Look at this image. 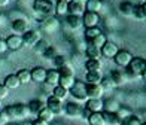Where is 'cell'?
<instances>
[{
	"instance_id": "1",
	"label": "cell",
	"mask_w": 146,
	"mask_h": 125,
	"mask_svg": "<svg viewBox=\"0 0 146 125\" xmlns=\"http://www.w3.org/2000/svg\"><path fill=\"white\" fill-rule=\"evenodd\" d=\"M6 110V113L9 115L11 118V121L14 119V121H24L25 118L29 116V107L27 106H24V104H15V106H8L5 109Z\"/></svg>"
},
{
	"instance_id": "2",
	"label": "cell",
	"mask_w": 146,
	"mask_h": 125,
	"mask_svg": "<svg viewBox=\"0 0 146 125\" xmlns=\"http://www.w3.org/2000/svg\"><path fill=\"white\" fill-rule=\"evenodd\" d=\"M128 71L134 76H145L146 73V63H145V58L140 57H136V58H131L130 64L127 65Z\"/></svg>"
},
{
	"instance_id": "3",
	"label": "cell",
	"mask_w": 146,
	"mask_h": 125,
	"mask_svg": "<svg viewBox=\"0 0 146 125\" xmlns=\"http://www.w3.org/2000/svg\"><path fill=\"white\" fill-rule=\"evenodd\" d=\"M33 9L37 14H43L45 17H51V14L54 12V3H52V0H35Z\"/></svg>"
},
{
	"instance_id": "4",
	"label": "cell",
	"mask_w": 146,
	"mask_h": 125,
	"mask_svg": "<svg viewBox=\"0 0 146 125\" xmlns=\"http://www.w3.org/2000/svg\"><path fill=\"white\" fill-rule=\"evenodd\" d=\"M85 93H87V98L90 100H97L102 98L104 91L100 87V83H85Z\"/></svg>"
},
{
	"instance_id": "5",
	"label": "cell",
	"mask_w": 146,
	"mask_h": 125,
	"mask_svg": "<svg viewBox=\"0 0 146 125\" xmlns=\"http://www.w3.org/2000/svg\"><path fill=\"white\" fill-rule=\"evenodd\" d=\"M72 95L76 98L78 101H87L88 98H87V93H85V83L81 82V81H78L72 85V88L69 89Z\"/></svg>"
},
{
	"instance_id": "6",
	"label": "cell",
	"mask_w": 146,
	"mask_h": 125,
	"mask_svg": "<svg viewBox=\"0 0 146 125\" xmlns=\"http://www.w3.org/2000/svg\"><path fill=\"white\" fill-rule=\"evenodd\" d=\"M46 109H49L51 112H52V115H61L63 113V103L58 100V98H55V97H48V100H46V106H45Z\"/></svg>"
},
{
	"instance_id": "7",
	"label": "cell",
	"mask_w": 146,
	"mask_h": 125,
	"mask_svg": "<svg viewBox=\"0 0 146 125\" xmlns=\"http://www.w3.org/2000/svg\"><path fill=\"white\" fill-rule=\"evenodd\" d=\"M67 12L70 15L81 17V15L85 14V3L78 2V0H72L70 3H67Z\"/></svg>"
},
{
	"instance_id": "8",
	"label": "cell",
	"mask_w": 146,
	"mask_h": 125,
	"mask_svg": "<svg viewBox=\"0 0 146 125\" xmlns=\"http://www.w3.org/2000/svg\"><path fill=\"white\" fill-rule=\"evenodd\" d=\"M21 39H23V43L29 45V46H35V45L39 43V40H40V34H39V31H36V30H27L21 36Z\"/></svg>"
},
{
	"instance_id": "9",
	"label": "cell",
	"mask_w": 146,
	"mask_h": 125,
	"mask_svg": "<svg viewBox=\"0 0 146 125\" xmlns=\"http://www.w3.org/2000/svg\"><path fill=\"white\" fill-rule=\"evenodd\" d=\"M131 58H133V55L128 51H118L116 55L113 57V60L119 67H127V65L130 64V61H131Z\"/></svg>"
},
{
	"instance_id": "10",
	"label": "cell",
	"mask_w": 146,
	"mask_h": 125,
	"mask_svg": "<svg viewBox=\"0 0 146 125\" xmlns=\"http://www.w3.org/2000/svg\"><path fill=\"white\" fill-rule=\"evenodd\" d=\"M98 24V14H96V12H85V14L82 15V25H85L87 28L90 27H97Z\"/></svg>"
},
{
	"instance_id": "11",
	"label": "cell",
	"mask_w": 146,
	"mask_h": 125,
	"mask_svg": "<svg viewBox=\"0 0 146 125\" xmlns=\"http://www.w3.org/2000/svg\"><path fill=\"white\" fill-rule=\"evenodd\" d=\"M103 100L97 98V100H87L85 103V110L90 113H97V112H103Z\"/></svg>"
},
{
	"instance_id": "12",
	"label": "cell",
	"mask_w": 146,
	"mask_h": 125,
	"mask_svg": "<svg viewBox=\"0 0 146 125\" xmlns=\"http://www.w3.org/2000/svg\"><path fill=\"white\" fill-rule=\"evenodd\" d=\"M118 51H119V49H118V46H116L113 42H106L103 46H102V49H100V52H102L106 58H113V57L116 55Z\"/></svg>"
},
{
	"instance_id": "13",
	"label": "cell",
	"mask_w": 146,
	"mask_h": 125,
	"mask_svg": "<svg viewBox=\"0 0 146 125\" xmlns=\"http://www.w3.org/2000/svg\"><path fill=\"white\" fill-rule=\"evenodd\" d=\"M12 30H14V33L17 36H19V34H24L25 31L29 30V24H27V21L25 19H15L14 22H12Z\"/></svg>"
},
{
	"instance_id": "14",
	"label": "cell",
	"mask_w": 146,
	"mask_h": 125,
	"mask_svg": "<svg viewBox=\"0 0 146 125\" xmlns=\"http://www.w3.org/2000/svg\"><path fill=\"white\" fill-rule=\"evenodd\" d=\"M5 42H6V48H8V49L17 51V49H19L23 46V39H21V36H17V34L9 36Z\"/></svg>"
},
{
	"instance_id": "15",
	"label": "cell",
	"mask_w": 146,
	"mask_h": 125,
	"mask_svg": "<svg viewBox=\"0 0 146 125\" xmlns=\"http://www.w3.org/2000/svg\"><path fill=\"white\" fill-rule=\"evenodd\" d=\"M30 77L31 81L35 82H45V77H46V70L43 67H35L33 70H30Z\"/></svg>"
},
{
	"instance_id": "16",
	"label": "cell",
	"mask_w": 146,
	"mask_h": 125,
	"mask_svg": "<svg viewBox=\"0 0 146 125\" xmlns=\"http://www.w3.org/2000/svg\"><path fill=\"white\" fill-rule=\"evenodd\" d=\"M75 75H60V79H58V85L63 87L66 89H70L72 85L75 83Z\"/></svg>"
},
{
	"instance_id": "17",
	"label": "cell",
	"mask_w": 146,
	"mask_h": 125,
	"mask_svg": "<svg viewBox=\"0 0 146 125\" xmlns=\"http://www.w3.org/2000/svg\"><path fill=\"white\" fill-rule=\"evenodd\" d=\"M63 110H66V113H67L69 116H72V118H76V116L81 115V107H79V104L73 103V101L66 104V107H63Z\"/></svg>"
},
{
	"instance_id": "18",
	"label": "cell",
	"mask_w": 146,
	"mask_h": 125,
	"mask_svg": "<svg viewBox=\"0 0 146 125\" xmlns=\"http://www.w3.org/2000/svg\"><path fill=\"white\" fill-rule=\"evenodd\" d=\"M103 113V118H104V122L106 125H119L121 124V119L118 118L116 113H113V112H102Z\"/></svg>"
},
{
	"instance_id": "19",
	"label": "cell",
	"mask_w": 146,
	"mask_h": 125,
	"mask_svg": "<svg viewBox=\"0 0 146 125\" xmlns=\"http://www.w3.org/2000/svg\"><path fill=\"white\" fill-rule=\"evenodd\" d=\"M58 79H60V73L58 70H46V77L45 82L46 85H58Z\"/></svg>"
},
{
	"instance_id": "20",
	"label": "cell",
	"mask_w": 146,
	"mask_h": 125,
	"mask_svg": "<svg viewBox=\"0 0 146 125\" xmlns=\"http://www.w3.org/2000/svg\"><path fill=\"white\" fill-rule=\"evenodd\" d=\"M88 124L90 125H106L103 113H102V112H97V113H90L88 115Z\"/></svg>"
},
{
	"instance_id": "21",
	"label": "cell",
	"mask_w": 146,
	"mask_h": 125,
	"mask_svg": "<svg viewBox=\"0 0 146 125\" xmlns=\"http://www.w3.org/2000/svg\"><path fill=\"white\" fill-rule=\"evenodd\" d=\"M85 55H87L88 60H100L102 52H100V49H98V48L92 46V45H88L87 49H85Z\"/></svg>"
},
{
	"instance_id": "22",
	"label": "cell",
	"mask_w": 146,
	"mask_h": 125,
	"mask_svg": "<svg viewBox=\"0 0 146 125\" xmlns=\"http://www.w3.org/2000/svg\"><path fill=\"white\" fill-rule=\"evenodd\" d=\"M3 85H5V87L8 88V89H15V88H18L19 85H21V82L18 81L17 75H9V76H6Z\"/></svg>"
},
{
	"instance_id": "23",
	"label": "cell",
	"mask_w": 146,
	"mask_h": 125,
	"mask_svg": "<svg viewBox=\"0 0 146 125\" xmlns=\"http://www.w3.org/2000/svg\"><path fill=\"white\" fill-rule=\"evenodd\" d=\"M37 119H40V121H45V122H51L52 119H54V115H52V112L49 109H46L45 106L37 112Z\"/></svg>"
},
{
	"instance_id": "24",
	"label": "cell",
	"mask_w": 146,
	"mask_h": 125,
	"mask_svg": "<svg viewBox=\"0 0 146 125\" xmlns=\"http://www.w3.org/2000/svg\"><path fill=\"white\" fill-rule=\"evenodd\" d=\"M103 64L100 60H87L85 61V69L87 71H100Z\"/></svg>"
},
{
	"instance_id": "25",
	"label": "cell",
	"mask_w": 146,
	"mask_h": 125,
	"mask_svg": "<svg viewBox=\"0 0 146 125\" xmlns=\"http://www.w3.org/2000/svg\"><path fill=\"white\" fill-rule=\"evenodd\" d=\"M102 73L100 71H88L87 75H85V81L87 83H100L102 81Z\"/></svg>"
},
{
	"instance_id": "26",
	"label": "cell",
	"mask_w": 146,
	"mask_h": 125,
	"mask_svg": "<svg viewBox=\"0 0 146 125\" xmlns=\"http://www.w3.org/2000/svg\"><path fill=\"white\" fill-rule=\"evenodd\" d=\"M67 94H69V89H66V88H63V87H60V85H57V87L54 88V91H52V97L58 98L60 101H63L64 98L67 97Z\"/></svg>"
},
{
	"instance_id": "27",
	"label": "cell",
	"mask_w": 146,
	"mask_h": 125,
	"mask_svg": "<svg viewBox=\"0 0 146 125\" xmlns=\"http://www.w3.org/2000/svg\"><path fill=\"white\" fill-rule=\"evenodd\" d=\"M67 24L70 25V28L76 30L82 27V18L81 17H75V15H69L67 17Z\"/></svg>"
},
{
	"instance_id": "28",
	"label": "cell",
	"mask_w": 146,
	"mask_h": 125,
	"mask_svg": "<svg viewBox=\"0 0 146 125\" xmlns=\"http://www.w3.org/2000/svg\"><path fill=\"white\" fill-rule=\"evenodd\" d=\"M102 8V2L100 0H87V5H85V9H87L88 12H97L100 11Z\"/></svg>"
},
{
	"instance_id": "29",
	"label": "cell",
	"mask_w": 146,
	"mask_h": 125,
	"mask_svg": "<svg viewBox=\"0 0 146 125\" xmlns=\"http://www.w3.org/2000/svg\"><path fill=\"white\" fill-rule=\"evenodd\" d=\"M17 77H18V81L21 82V83H29V82L31 81V77H30V70H27V69L18 70V71H17Z\"/></svg>"
},
{
	"instance_id": "30",
	"label": "cell",
	"mask_w": 146,
	"mask_h": 125,
	"mask_svg": "<svg viewBox=\"0 0 146 125\" xmlns=\"http://www.w3.org/2000/svg\"><path fill=\"white\" fill-rule=\"evenodd\" d=\"M106 42H108V40H106V36L102 33V34L96 36L94 39H91V40H90V45H92V46H96V48H98V49H102V46H103Z\"/></svg>"
},
{
	"instance_id": "31",
	"label": "cell",
	"mask_w": 146,
	"mask_h": 125,
	"mask_svg": "<svg viewBox=\"0 0 146 125\" xmlns=\"http://www.w3.org/2000/svg\"><path fill=\"white\" fill-rule=\"evenodd\" d=\"M133 15H134L137 19H145L146 18V6H145V3L134 6V12H133Z\"/></svg>"
},
{
	"instance_id": "32",
	"label": "cell",
	"mask_w": 146,
	"mask_h": 125,
	"mask_svg": "<svg viewBox=\"0 0 146 125\" xmlns=\"http://www.w3.org/2000/svg\"><path fill=\"white\" fill-rule=\"evenodd\" d=\"M119 9H121V12L124 15L130 17V15H133V12H134V5L131 2H122L121 6H119Z\"/></svg>"
},
{
	"instance_id": "33",
	"label": "cell",
	"mask_w": 146,
	"mask_h": 125,
	"mask_svg": "<svg viewBox=\"0 0 146 125\" xmlns=\"http://www.w3.org/2000/svg\"><path fill=\"white\" fill-rule=\"evenodd\" d=\"M27 107H29L30 113H36V115H37V112L43 107V103H42L40 100H33V101H30V104H29Z\"/></svg>"
},
{
	"instance_id": "34",
	"label": "cell",
	"mask_w": 146,
	"mask_h": 125,
	"mask_svg": "<svg viewBox=\"0 0 146 125\" xmlns=\"http://www.w3.org/2000/svg\"><path fill=\"white\" fill-rule=\"evenodd\" d=\"M102 34V30L98 27H90V28H85V37L88 39V40H91V39H94L96 36Z\"/></svg>"
},
{
	"instance_id": "35",
	"label": "cell",
	"mask_w": 146,
	"mask_h": 125,
	"mask_svg": "<svg viewBox=\"0 0 146 125\" xmlns=\"http://www.w3.org/2000/svg\"><path fill=\"white\" fill-rule=\"evenodd\" d=\"M119 125H143V124H142V121L139 119L137 116H133V115H130L128 118H125V119H122Z\"/></svg>"
},
{
	"instance_id": "36",
	"label": "cell",
	"mask_w": 146,
	"mask_h": 125,
	"mask_svg": "<svg viewBox=\"0 0 146 125\" xmlns=\"http://www.w3.org/2000/svg\"><path fill=\"white\" fill-rule=\"evenodd\" d=\"M112 81H113L115 85H122L125 82V76L121 73V71H112Z\"/></svg>"
},
{
	"instance_id": "37",
	"label": "cell",
	"mask_w": 146,
	"mask_h": 125,
	"mask_svg": "<svg viewBox=\"0 0 146 125\" xmlns=\"http://www.w3.org/2000/svg\"><path fill=\"white\" fill-rule=\"evenodd\" d=\"M100 87L103 88V91H110V89H113L116 85L113 83V81H112V79H102L100 81Z\"/></svg>"
},
{
	"instance_id": "38",
	"label": "cell",
	"mask_w": 146,
	"mask_h": 125,
	"mask_svg": "<svg viewBox=\"0 0 146 125\" xmlns=\"http://www.w3.org/2000/svg\"><path fill=\"white\" fill-rule=\"evenodd\" d=\"M52 61H54V64H55V67H57V69L63 67V65H66V64L69 63L67 60H66V57H64V55H60V54H58L57 57L52 58Z\"/></svg>"
},
{
	"instance_id": "39",
	"label": "cell",
	"mask_w": 146,
	"mask_h": 125,
	"mask_svg": "<svg viewBox=\"0 0 146 125\" xmlns=\"http://www.w3.org/2000/svg\"><path fill=\"white\" fill-rule=\"evenodd\" d=\"M58 54H57V49L55 48H52V46H48L45 49V52H43V57L45 58H48V60H52L54 57H57Z\"/></svg>"
},
{
	"instance_id": "40",
	"label": "cell",
	"mask_w": 146,
	"mask_h": 125,
	"mask_svg": "<svg viewBox=\"0 0 146 125\" xmlns=\"http://www.w3.org/2000/svg\"><path fill=\"white\" fill-rule=\"evenodd\" d=\"M8 124H11L9 115L6 113L5 109H0V125H8Z\"/></svg>"
},
{
	"instance_id": "41",
	"label": "cell",
	"mask_w": 146,
	"mask_h": 125,
	"mask_svg": "<svg viewBox=\"0 0 146 125\" xmlns=\"http://www.w3.org/2000/svg\"><path fill=\"white\" fill-rule=\"evenodd\" d=\"M55 12H57V15H66V12H67V3L58 2L55 6Z\"/></svg>"
},
{
	"instance_id": "42",
	"label": "cell",
	"mask_w": 146,
	"mask_h": 125,
	"mask_svg": "<svg viewBox=\"0 0 146 125\" xmlns=\"http://www.w3.org/2000/svg\"><path fill=\"white\" fill-rule=\"evenodd\" d=\"M58 70V73L60 75H73V69H72V65L67 63L66 65H63V67H60V69H57Z\"/></svg>"
},
{
	"instance_id": "43",
	"label": "cell",
	"mask_w": 146,
	"mask_h": 125,
	"mask_svg": "<svg viewBox=\"0 0 146 125\" xmlns=\"http://www.w3.org/2000/svg\"><path fill=\"white\" fill-rule=\"evenodd\" d=\"M9 95V89L5 87V85H0V100H5Z\"/></svg>"
},
{
	"instance_id": "44",
	"label": "cell",
	"mask_w": 146,
	"mask_h": 125,
	"mask_svg": "<svg viewBox=\"0 0 146 125\" xmlns=\"http://www.w3.org/2000/svg\"><path fill=\"white\" fill-rule=\"evenodd\" d=\"M30 125H49V124L45 122V121H40V119H36V121L30 122Z\"/></svg>"
},
{
	"instance_id": "45",
	"label": "cell",
	"mask_w": 146,
	"mask_h": 125,
	"mask_svg": "<svg viewBox=\"0 0 146 125\" xmlns=\"http://www.w3.org/2000/svg\"><path fill=\"white\" fill-rule=\"evenodd\" d=\"M6 49H8V48H6V42L0 39V54H2V52H5Z\"/></svg>"
},
{
	"instance_id": "46",
	"label": "cell",
	"mask_w": 146,
	"mask_h": 125,
	"mask_svg": "<svg viewBox=\"0 0 146 125\" xmlns=\"http://www.w3.org/2000/svg\"><path fill=\"white\" fill-rule=\"evenodd\" d=\"M11 2L9 0H0V8H5V6H8Z\"/></svg>"
},
{
	"instance_id": "47",
	"label": "cell",
	"mask_w": 146,
	"mask_h": 125,
	"mask_svg": "<svg viewBox=\"0 0 146 125\" xmlns=\"http://www.w3.org/2000/svg\"><path fill=\"white\" fill-rule=\"evenodd\" d=\"M58 2H63V3H70L72 0H58Z\"/></svg>"
},
{
	"instance_id": "48",
	"label": "cell",
	"mask_w": 146,
	"mask_h": 125,
	"mask_svg": "<svg viewBox=\"0 0 146 125\" xmlns=\"http://www.w3.org/2000/svg\"><path fill=\"white\" fill-rule=\"evenodd\" d=\"M21 125H30V122H21Z\"/></svg>"
},
{
	"instance_id": "49",
	"label": "cell",
	"mask_w": 146,
	"mask_h": 125,
	"mask_svg": "<svg viewBox=\"0 0 146 125\" xmlns=\"http://www.w3.org/2000/svg\"><path fill=\"white\" fill-rule=\"evenodd\" d=\"M0 109H2V100H0Z\"/></svg>"
},
{
	"instance_id": "50",
	"label": "cell",
	"mask_w": 146,
	"mask_h": 125,
	"mask_svg": "<svg viewBox=\"0 0 146 125\" xmlns=\"http://www.w3.org/2000/svg\"><path fill=\"white\" fill-rule=\"evenodd\" d=\"M8 125H15V124H8Z\"/></svg>"
},
{
	"instance_id": "51",
	"label": "cell",
	"mask_w": 146,
	"mask_h": 125,
	"mask_svg": "<svg viewBox=\"0 0 146 125\" xmlns=\"http://www.w3.org/2000/svg\"><path fill=\"white\" fill-rule=\"evenodd\" d=\"M9 2H15V0H9Z\"/></svg>"
},
{
	"instance_id": "52",
	"label": "cell",
	"mask_w": 146,
	"mask_h": 125,
	"mask_svg": "<svg viewBox=\"0 0 146 125\" xmlns=\"http://www.w3.org/2000/svg\"><path fill=\"white\" fill-rule=\"evenodd\" d=\"M54 125H60V124H54Z\"/></svg>"
},
{
	"instance_id": "53",
	"label": "cell",
	"mask_w": 146,
	"mask_h": 125,
	"mask_svg": "<svg viewBox=\"0 0 146 125\" xmlns=\"http://www.w3.org/2000/svg\"><path fill=\"white\" fill-rule=\"evenodd\" d=\"M143 2H146V0H143Z\"/></svg>"
},
{
	"instance_id": "54",
	"label": "cell",
	"mask_w": 146,
	"mask_h": 125,
	"mask_svg": "<svg viewBox=\"0 0 146 125\" xmlns=\"http://www.w3.org/2000/svg\"><path fill=\"white\" fill-rule=\"evenodd\" d=\"M100 2H102V0H100Z\"/></svg>"
}]
</instances>
